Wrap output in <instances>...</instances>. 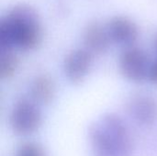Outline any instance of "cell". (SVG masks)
<instances>
[{"label":"cell","mask_w":157,"mask_h":156,"mask_svg":"<svg viewBox=\"0 0 157 156\" xmlns=\"http://www.w3.org/2000/svg\"><path fill=\"white\" fill-rule=\"evenodd\" d=\"M40 40L39 16L28 5L16 6L0 22V50H32L40 44Z\"/></svg>","instance_id":"6da1fadb"},{"label":"cell","mask_w":157,"mask_h":156,"mask_svg":"<svg viewBox=\"0 0 157 156\" xmlns=\"http://www.w3.org/2000/svg\"><path fill=\"white\" fill-rule=\"evenodd\" d=\"M93 156H132L133 141L124 120L116 114H107L89 128Z\"/></svg>","instance_id":"7a4b0ae2"},{"label":"cell","mask_w":157,"mask_h":156,"mask_svg":"<svg viewBox=\"0 0 157 156\" xmlns=\"http://www.w3.org/2000/svg\"><path fill=\"white\" fill-rule=\"evenodd\" d=\"M42 121V116L38 104L32 99L23 98L13 107L9 122L13 131L20 136H28L36 132Z\"/></svg>","instance_id":"3957f363"},{"label":"cell","mask_w":157,"mask_h":156,"mask_svg":"<svg viewBox=\"0 0 157 156\" xmlns=\"http://www.w3.org/2000/svg\"><path fill=\"white\" fill-rule=\"evenodd\" d=\"M149 54L141 47H126L120 56V69L123 76L133 83H143L148 77L151 64Z\"/></svg>","instance_id":"277c9868"},{"label":"cell","mask_w":157,"mask_h":156,"mask_svg":"<svg viewBox=\"0 0 157 156\" xmlns=\"http://www.w3.org/2000/svg\"><path fill=\"white\" fill-rule=\"evenodd\" d=\"M130 117L143 127H151L157 122V99L146 93H137L127 103Z\"/></svg>","instance_id":"5b68a950"},{"label":"cell","mask_w":157,"mask_h":156,"mask_svg":"<svg viewBox=\"0 0 157 156\" xmlns=\"http://www.w3.org/2000/svg\"><path fill=\"white\" fill-rule=\"evenodd\" d=\"M93 63V53L87 49H75L70 51L63 62V72L73 84H79L88 74Z\"/></svg>","instance_id":"8992f818"},{"label":"cell","mask_w":157,"mask_h":156,"mask_svg":"<svg viewBox=\"0 0 157 156\" xmlns=\"http://www.w3.org/2000/svg\"><path fill=\"white\" fill-rule=\"evenodd\" d=\"M107 29L112 42L125 47L134 45L139 38L137 25L127 17H114L107 23Z\"/></svg>","instance_id":"52a82bcc"},{"label":"cell","mask_w":157,"mask_h":156,"mask_svg":"<svg viewBox=\"0 0 157 156\" xmlns=\"http://www.w3.org/2000/svg\"><path fill=\"white\" fill-rule=\"evenodd\" d=\"M85 48L93 54L106 52L112 42L107 26H103L98 21L90 22L85 28L83 33Z\"/></svg>","instance_id":"ba28073f"},{"label":"cell","mask_w":157,"mask_h":156,"mask_svg":"<svg viewBox=\"0 0 157 156\" xmlns=\"http://www.w3.org/2000/svg\"><path fill=\"white\" fill-rule=\"evenodd\" d=\"M31 99L37 104H49L55 96V85L47 74L36 76L30 85Z\"/></svg>","instance_id":"9c48e42d"},{"label":"cell","mask_w":157,"mask_h":156,"mask_svg":"<svg viewBox=\"0 0 157 156\" xmlns=\"http://www.w3.org/2000/svg\"><path fill=\"white\" fill-rule=\"evenodd\" d=\"M18 65L17 55L12 50H0V76L2 79L12 77Z\"/></svg>","instance_id":"30bf717a"},{"label":"cell","mask_w":157,"mask_h":156,"mask_svg":"<svg viewBox=\"0 0 157 156\" xmlns=\"http://www.w3.org/2000/svg\"><path fill=\"white\" fill-rule=\"evenodd\" d=\"M15 156H46V153L40 144L27 143L17 148Z\"/></svg>","instance_id":"8fae6325"},{"label":"cell","mask_w":157,"mask_h":156,"mask_svg":"<svg viewBox=\"0 0 157 156\" xmlns=\"http://www.w3.org/2000/svg\"><path fill=\"white\" fill-rule=\"evenodd\" d=\"M147 79L153 84L157 86V58L155 60L151 62L149 72H148V77Z\"/></svg>","instance_id":"7c38bea8"},{"label":"cell","mask_w":157,"mask_h":156,"mask_svg":"<svg viewBox=\"0 0 157 156\" xmlns=\"http://www.w3.org/2000/svg\"><path fill=\"white\" fill-rule=\"evenodd\" d=\"M155 50H156L157 51V35L156 37H155Z\"/></svg>","instance_id":"4fadbf2b"}]
</instances>
